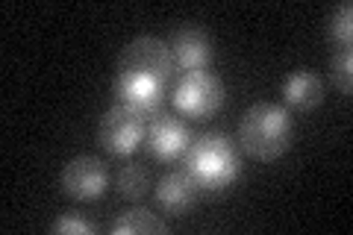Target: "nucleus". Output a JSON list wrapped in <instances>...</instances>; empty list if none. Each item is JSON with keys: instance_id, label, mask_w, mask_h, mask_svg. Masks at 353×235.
<instances>
[{"instance_id": "obj_1", "label": "nucleus", "mask_w": 353, "mask_h": 235, "mask_svg": "<svg viewBox=\"0 0 353 235\" xmlns=\"http://www.w3.org/2000/svg\"><path fill=\"white\" fill-rule=\"evenodd\" d=\"M183 171L192 176L197 192L221 194L239 180L241 159L230 136L224 132H203L201 139H192L189 150L183 156Z\"/></svg>"}, {"instance_id": "obj_2", "label": "nucleus", "mask_w": 353, "mask_h": 235, "mask_svg": "<svg viewBox=\"0 0 353 235\" xmlns=\"http://www.w3.org/2000/svg\"><path fill=\"white\" fill-rule=\"evenodd\" d=\"M294 121L280 103H253L239 124V144L250 159L274 162L292 147Z\"/></svg>"}, {"instance_id": "obj_3", "label": "nucleus", "mask_w": 353, "mask_h": 235, "mask_svg": "<svg viewBox=\"0 0 353 235\" xmlns=\"http://www.w3.org/2000/svg\"><path fill=\"white\" fill-rule=\"evenodd\" d=\"M227 100V88L212 71H189L171 88V103L183 118L209 121L215 118Z\"/></svg>"}, {"instance_id": "obj_4", "label": "nucleus", "mask_w": 353, "mask_h": 235, "mask_svg": "<svg viewBox=\"0 0 353 235\" xmlns=\"http://www.w3.org/2000/svg\"><path fill=\"white\" fill-rule=\"evenodd\" d=\"M148 136V118H141L139 112H132L121 103H112L97 127V141L112 153V156H132L141 141Z\"/></svg>"}, {"instance_id": "obj_5", "label": "nucleus", "mask_w": 353, "mask_h": 235, "mask_svg": "<svg viewBox=\"0 0 353 235\" xmlns=\"http://www.w3.org/2000/svg\"><path fill=\"white\" fill-rule=\"evenodd\" d=\"M118 71L153 76L159 83H171L176 65H174V53L168 48V41L153 39V36H139L121 50Z\"/></svg>"}, {"instance_id": "obj_6", "label": "nucleus", "mask_w": 353, "mask_h": 235, "mask_svg": "<svg viewBox=\"0 0 353 235\" xmlns=\"http://www.w3.org/2000/svg\"><path fill=\"white\" fill-rule=\"evenodd\" d=\"M112 92H115V103L139 112L141 118H157L162 112L165 94H168V83H159L153 76H141V74L118 71Z\"/></svg>"}, {"instance_id": "obj_7", "label": "nucleus", "mask_w": 353, "mask_h": 235, "mask_svg": "<svg viewBox=\"0 0 353 235\" xmlns=\"http://www.w3.org/2000/svg\"><path fill=\"white\" fill-rule=\"evenodd\" d=\"M109 185V171L97 156H74V159L62 167L59 174V188L62 194H68L71 200H97Z\"/></svg>"}, {"instance_id": "obj_8", "label": "nucleus", "mask_w": 353, "mask_h": 235, "mask_svg": "<svg viewBox=\"0 0 353 235\" xmlns=\"http://www.w3.org/2000/svg\"><path fill=\"white\" fill-rule=\"evenodd\" d=\"M145 141H148V153L153 156V159L174 162V159H180V156H185V150H189L192 130L183 118L168 115V112H159V115L148 124Z\"/></svg>"}, {"instance_id": "obj_9", "label": "nucleus", "mask_w": 353, "mask_h": 235, "mask_svg": "<svg viewBox=\"0 0 353 235\" xmlns=\"http://www.w3.org/2000/svg\"><path fill=\"white\" fill-rule=\"evenodd\" d=\"M168 48L174 53V65L183 74L206 71V65L212 62V41H209L206 32L201 27H194V24L176 27L171 41H168Z\"/></svg>"}, {"instance_id": "obj_10", "label": "nucleus", "mask_w": 353, "mask_h": 235, "mask_svg": "<svg viewBox=\"0 0 353 235\" xmlns=\"http://www.w3.org/2000/svg\"><path fill=\"white\" fill-rule=\"evenodd\" d=\"M197 200V185L185 171H168L157 183V203L162 206L165 215L180 218L185 215Z\"/></svg>"}, {"instance_id": "obj_11", "label": "nucleus", "mask_w": 353, "mask_h": 235, "mask_svg": "<svg viewBox=\"0 0 353 235\" xmlns=\"http://www.w3.org/2000/svg\"><path fill=\"white\" fill-rule=\"evenodd\" d=\"M283 100H285V106L297 109V112L315 109L324 100V80L309 68L294 71L285 76V83H283Z\"/></svg>"}, {"instance_id": "obj_12", "label": "nucleus", "mask_w": 353, "mask_h": 235, "mask_svg": "<svg viewBox=\"0 0 353 235\" xmlns=\"http://www.w3.org/2000/svg\"><path fill=\"white\" fill-rule=\"evenodd\" d=\"M112 235H150V232H168V221L159 218L153 209L132 206L109 223Z\"/></svg>"}, {"instance_id": "obj_13", "label": "nucleus", "mask_w": 353, "mask_h": 235, "mask_svg": "<svg viewBox=\"0 0 353 235\" xmlns=\"http://www.w3.org/2000/svg\"><path fill=\"white\" fill-rule=\"evenodd\" d=\"M148 185H150V176H148V167L145 165H136V162H127L121 171L115 174V188L124 200H141L148 194Z\"/></svg>"}, {"instance_id": "obj_14", "label": "nucleus", "mask_w": 353, "mask_h": 235, "mask_svg": "<svg viewBox=\"0 0 353 235\" xmlns=\"http://www.w3.org/2000/svg\"><path fill=\"white\" fill-rule=\"evenodd\" d=\"M330 80L341 94L353 92V53L347 48H339L333 62H330Z\"/></svg>"}, {"instance_id": "obj_15", "label": "nucleus", "mask_w": 353, "mask_h": 235, "mask_svg": "<svg viewBox=\"0 0 353 235\" xmlns=\"http://www.w3.org/2000/svg\"><path fill=\"white\" fill-rule=\"evenodd\" d=\"M327 32L339 48H347L350 44V36H353V6L350 3H341L333 9L330 15V24H327Z\"/></svg>"}, {"instance_id": "obj_16", "label": "nucleus", "mask_w": 353, "mask_h": 235, "mask_svg": "<svg viewBox=\"0 0 353 235\" xmlns=\"http://www.w3.org/2000/svg\"><path fill=\"white\" fill-rule=\"evenodd\" d=\"M50 232H59V235H92L94 227L83 215H74V212H68V215H59L57 221L50 223Z\"/></svg>"}]
</instances>
